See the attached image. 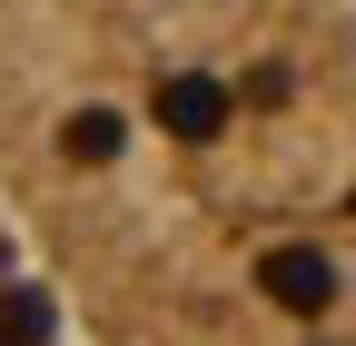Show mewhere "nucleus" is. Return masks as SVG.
Instances as JSON below:
<instances>
[{"label":"nucleus","mask_w":356,"mask_h":346,"mask_svg":"<svg viewBox=\"0 0 356 346\" xmlns=\"http://www.w3.org/2000/svg\"><path fill=\"white\" fill-rule=\"evenodd\" d=\"M257 297H267V307H287V317H327V297H337V257L307 247V238H277V247L257 257Z\"/></svg>","instance_id":"obj_1"},{"label":"nucleus","mask_w":356,"mask_h":346,"mask_svg":"<svg viewBox=\"0 0 356 346\" xmlns=\"http://www.w3.org/2000/svg\"><path fill=\"white\" fill-rule=\"evenodd\" d=\"M346 208H356V198H346Z\"/></svg>","instance_id":"obj_2"}]
</instances>
